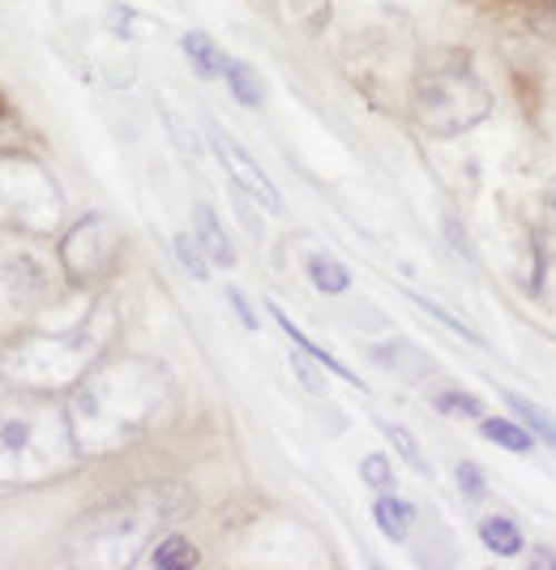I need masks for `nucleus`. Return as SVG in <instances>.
<instances>
[{
	"mask_svg": "<svg viewBox=\"0 0 556 570\" xmlns=\"http://www.w3.org/2000/svg\"><path fill=\"white\" fill-rule=\"evenodd\" d=\"M133 365L103 373L99 382H86L82 391L69 403V433L73 446L86 455H111L125 442L141 438L146 429L155 425V400L163 377L155 370H146V377H133Z\"/></svg>",
	"mask_w": 556,
	"mask_h": 570,
	"instance_id": "1",
	"label": "nucleus"
},
{
	"mask_svg": "<svg viewBox=\"0 0 556 570\" xmlns=\"http://www.w3.org/2000/svg\"><path fill=\"white\" fill-rule=\"evenodd\" d=\"M411 108L433 138H458V134L475 129L479 120H488L493 95H488L484 78L475 73L467 52H437L433 60L419 65Z\"/></svg>",
	"mask_w": 556,
	"mask_h": 570,
	"instance_id": "2",
	"label": "nucleus"
},
{
	"mask_svg": "<svg viewBox=\"0 0 556 570\" xmlns=\"http://www.w3.org/2000/svg\"><path fill=\"white\" fill-rule=\"evenodd\" d=\"M56 257H60V271H64L69 284H99L116 266V257H120V228L111 224L108 215H82L73 228L60 236Z\"/></svg>",
	"mask_w": 556,
	"mask_h": 570,
	"instance_id": "3",
	"label": "nucleus"
},
{
	"mask_svg": "<svg viewBox=\"0 0 556 570\" xmlns=\"http://www.w3.org/2000/svg\"><path fill=\"white\" fill-rule=\"evenodd\" d=\"M210 146H215L219 164L227 168V176L236 180V189H240V194H249V198L257 202V206H266L270 215L282 210V194L275 189V180L257 168V159H252L249 150L236 142L231 134H222L219 125H210Z\"/></svg>",
	"mask_w": 556,
	"mask_h": 570,
	"instance_id": "4",
	"label": "nucleus"
},
{
	"mask_svg": "<svg viewBox=\"0 0 556 570\" xmlns=\"http://www.w3.org/2000/svg\"><path fill=\"white\" fill-rule=\"evenodd\" d=\"M4 292H9V301H18V292H22V301H39L48 292V271L39 266V257L30 249L4 257Z\"/></svg>",
	"mask_w": 556,
	"mask_h": 570,
	"instance_id": "5",
	"label": "nucleus"
},
{
	"mask_svg": "<svg viewBox=\"0 0 556 570\" xmlns=\"http://www.w3.org/2000/svg\"><path fill=\"white\" fill-rule=\"evenodd\" d=\"M373 519H377V528H381L386 541L403 544L407 537H411V528H416V507H411L407 498L381 493V498L373 502Z\"/></svg>",
	"mask_w": 556,
	"mask_h": 570,
	"instance_id": "6",
	"label": "nucleus"
},
{
	"mask_svg": "<svg viewBox=\"0 0 556 570\" xmlns=\"http://www.w3.org/2000/svg\"><path fill=\"white\" fill-rule=\"evenodd\" d=\"M270 314H275V322H278V326H282V335H287V340L296 343V347H305L308 356H317V361H321V365H326V370H330L334 377H342V382H347V386H356V391H364V382H360V377H356V373L347 370V365H342V361H334V356H330V347H317V343L308 340L305 331H300V326H296V322H291V317L282 314V309H278V305H270Z\"/></svg>",
	"mask_w": 556,
	"mask_h": 570,
	"instance_id": "7",
	"label": "nucleus"
},
{
	"mask_svg": "<svg viewBox=\"0 0 556 570\" xmlns=\"http://www.w3.org/2000/svg\"><path fill=\"white\" fill-rule=\"evenodd\" d=\"M197 240H201V249L210 254V262L215 266H236V249H231V236L222 232V224H219V215L210 210V206H197Z\"/></svg>",
	"mask_w": 556,
	"mask_h": 570,
	"instance_id": "8",
	"label": "nucleus"
},
{
	"mask_svg": "<svg viewBox=\"0 0 556 570\" xmlns=\"http://www.w3.org/2000/svg\"><path fill=\"white\" fill-rule=\"evenodd\" d=\"M222 78H227V90H231V99H236L240 108H261L266 86H261V73L252 69L249 60L227 57V65H222Z\"/></svg>",
	"mask_w": 556,
	"mask_h": 570,
	"instance_id": "9",
	"label": "nucleus"
},
{
	"mask_svg": "<svg viewBox=\"0 0 556 570\" xmlns=\"http://www.w3.org/2000/svg\"><path fill=\"white\" fill-rule=\"evenodd\" d=\"M479 541L488 553H497V558H518L523 553V532H518V523L514 519H505V514H493V519H479Z\"/></svg>",
	"mask_w": 556,
	"mask_h": 570,
	"instance_id": "10",
	"label": "nucleus"
},
{
	"mask_svg": "<svg viewBox=\"0 0 556 570\" xmlns=\"http://www.w3.org/2000/svg\"><path fill=\"white\" fill-rule=\"evenodd\" d=\"M146 562L155 570H193L197 562H201V553H197V544L185 541V537H159V541L150 544Z\"/></svg>",
	"mask_w": 556,
	"mask_h": 570,
	"instance_id": "11",
	"label": "nucleus"
},
{
	"mask_svg": "<svg viewBox=\"0 0 556 570\" xmlns=\"http://www.w3.org/2000/svg\"><path fill=\"white\" fill-rule=\"evenodd\" d=\"M479 433H484L488 442L505 446V451H514V455H530L535 442H539L530 429L514 425V421H505V416H484V421H479Z\"/></svg>",
	"mask_w": 556,
	"mask_h": 570,
	"instance_id": "12",
	"label": "nucleus"
},
{
	"mask_svg": "<svg viewBox=\"0 0 556 570\" xmlns=\"http://www.w3.org/2000/svg\"><path fill=\"white\" fill-rule=\"evenodd\" d=\"M308 279L317 292H326V296H342L347 287H351V271L330 254H312L308 257Z\"/></svg>",
	"mask_w": 556,
	"mask_h": 570,
	"instance_id": "13",
	"label": "nucleus"
},
{
	"mask_svg": "<svg viewBox=\"0 0 556 570\" xmlns=\"http://www.w3.org/2000/svg\"><path fill=\"white\" fill-rule=\"evenodd\" d=\"M180 48H185V57L193 60L197 78H219L222 65H227V57L215 48V39H210V35H201V30H189V35L180 39Z\"/></svg>",
	"mask_w": 556,
	"mask_h": 570,
	"instance_id": "14",
	"label": "nucleus"
},
{
	"mask_svg": "<svg viewBox=\"0 0 556 570\" xmlns=\"http://www.w3.org/2000/svg\"><path fill=\"white\" fill-rule=\"evenodd\" d=\"M373 361L377 365H386V370H398V373H428V356L419 352L416 343H381V347H373Z\"/></svg>",
	"mask_w": 556,
	"mask_h": 570,
	"instance_id": "15",
	"label": "nucleus"
},
{
	"mask_svg": "<svg viewBox=\"0 0 556 570\" xmlns=\"http://www.w3.org/2000/svg\"><path fill=\"white\" fill-rule=\"evenodd\" d=\"M381 433H386L389 442H394V451L403 455V463L411 468V472H419V476H428L433 468H428V459H424V451H419L416 433L407 425H394V421H381Z\"/></svg>",
	"mask_w": 556,
	"mask_h": 570,
	"instance_id": "16",
	"label": "nucleus"
},
{
	"mask_svg": "<svg viewBox=\"0 0 556 570\" xmlns=\"http://www.w3.org/2000/svg\"><path fill=\"white\" fill-rule=\"evenodd\" d=\"M433 407L441 412V416H454V421H484L488 412H484V403L467 395V391H437L433 395Z\"/></svg>",
	"mask_w": 556,
	"mask_h": 570,
	"instance_id": "17",
	"label": "nucleus"
},
{
	"mask_svg": "<svg viewBox=\"0 0 556 570\" xmlns=\"http://www.w3.org/2000/svg\"><path fill=\"white\" fill-rule=\"evenodd\" d=\"M505 403H509V407H514V412L523 416V425H527L530 433L539 438V442L556 446V421L548 416V412H544V407H535V403L523 400V395H505Z\"/></svg>",
	"mask_w": 556,
	"mask_h": 570,
	"instance_id": "18",
	"label": "nucleus"
},
{
	"mask_svg": "<svg viewBox=\"0 0 556 570\" xmlns=\"http://www.w3.org/2000/svg\"><path fill=\"white\" fill-rule=\"evenodd\" d=\"M171 249H176L180 266L193 275L197 284H206V279H210V254L201 249V240H197V236H176V240H171Z\"/></svg>",
	"mask_w": 556,
	"mask_h": 570,
	"instance_id": "19",
	"label": "nucleus"
},
{
	"mask_svg": "<svg viewBox=\"0 0 556 570\" xmlns=\"http://www.w3.org/2000/svg\"><path fill=\"white\" fill-rule=\"evenodd\" d=\"M454 481H458L467 502H484V498H488V476H484V468L471 463V459H463V463L454 468Z\"/></svg>",
	"mask_w": 556,
	"mask_h": 570,
	"instance_id": "20",
	"label": "nucleus"
},
{
	"mask_svg": "<svg viewBox=\"0 0 556 570\" xmlns=\"http://www.w3.org/2000/svg\"><path fill=\"white\" fill-rule=\"evenodd\" d=\"M411 301H416L419 309H428V314L437 317V322H445V326H449V331H454V335H458V340L475 343V347H488V343H484V335H475V331H471V326H467V322H458V317L449 314V309H441V305H433V301H428V296H416V292H411Z\"/></svg>",
	"mask_w": 556,
	"mask_h": 570,
	"instance_id": "21",
	"label": "nucleus"
},
{
	"mask_svg": "<svg viewBox=\"0 0 556 570\" xmlns=\"http://www.w3.org/2000/svg\"><path fill=\"white\" fill-rule=\"evenodd\" d=\"M287 13L296 22H305L308 30H321L330 18V0H287Z\"/></svg>",
	"mask_w": 556,
	"mask_h": 570,
	"instance_id": "22",
	"label": "nucleus"
},
{
	"mask_svg": "<svg viewBox=\"0 0 556 570\" xmlns=\"http://www.w3.org/2000/svg\"><path fill=\"white\" fill-rule=\"evenodd\" d=\"M360 476L368 489H377V493H389L394 489V468H389V455H368L360 463Z\"/></svg>",
	"mask_w": 556,
	"mask_h": 570,
	"instance_id": "23",
	"label": "nucleus"
},
{
	"mask_svg": "<svg viewBox=\"0 0 556 570\" xmlns=\"http://www.w3.org/2000/svg\"><path fill=\"white\" fill-rule=\"evenodd\" d=\"M0 442H4V455H22L30 442V425L22 416H9L4 429H0Z\"/></svg>",
	"mask_w": 556,
	"mask_h": 570,
	"instance_id": "24",
	"label": "nucleus"
},
{
	"mask_svg": "<svg viewBox=\"0 0 556 570\" xmlns=\"http://www.w3.org/2000/svg\"><path fill=\"white\" fill-rule=\"evenodd\" d=\"M312 361H317V356H308L305 347H296V352H291V370L300 373V382H305L312 395H326V382H321V373L312 370Z\"/></svg>",
	"mask_w": 556,
	"mask_h": 570,
	"instance_id": "25",
	"label": "nucleus"
},
{
	"mask_svg": "<svg viewBox=\"0 0 556 570\" xmlns=\"http://www.w3.org/2000/svg\"><path fill=\"white\" fill-rule=\"evenodd\" d=\"M441 228H445V236H449V249H454V254L471 257V240H467V232H463V224H458V215H454V210H445Z\"/></svg>",
	"mask_w": 556,
	"mask_h": 570,
	"instance_id": "26",
	"label": "nucleus"
},
{
	"mask_svg": "<svg viewBox=\"0 0 556 570\" xmlns=\"http://www.w3.org/2000/svg\"><path fill=\"white\" fill-rule=\"evenodd\" d=\"M227 301H231V309L240 314V326H245V331H257V314H252V309H249V301H245V292H240V287H227Z\"/></svg>",
	"mask_w": 556,
	"mask_h": 570,
	"instance_id": "27",
	"label": "nucleus"
},
{
	"mask_svg": "<svg viewBox=\"0 0 556 570\" xmlns=\"http://www.w3.org/2000/svg\"><path fill=\"white\" fill-rule=\"evenodd\" d=\"M530 570H556V553H553V549L535 544V549H530Z\"/></svg>",
	"mask_w": 556,
	"mask_h": 570,
	"instance_id": "28",
	"label": "nucleus"
},
{
	"mask_svg": "<svg viewBox=\"0 0 556 570\" xmlns=\"http://www.w3.org/2000/svg\"><path fill=\"white\" fill-rule=\"evenodd\" d=\"M544 210H548V219L556 224V176L544 185Z\"/></svg>",
	"mask_w": 556,
	"mask_h": 570,
	"instance_id": "29",
	"label": "nucleus"
}]
</instances>
